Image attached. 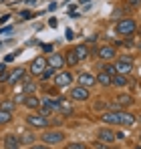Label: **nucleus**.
I'll return each mask as SVG.
<instances>
[{
	"instance_id": "nucleus-7",
	"label": "nucleus",
	"mask_w": 141,
	"mask_h": 149,
	"mask_svg": "<svg viewBox=\"0 0 141 149\" xmlns=\"http://www.w3.org/2000/svg\"><path fill=\"white\" fill-rule=\"evenodd\" d=\"M73 101H87L89 97H91V93H89V89L87 87H81V85H77L75 89H70V95H69Z\"/></svg>"
},
{
	"instance_id": "nucleus-20",
	"label": "nucleus",
	"mask_w": 141,
	"mask_h": 149,
	"mask_svg": "<svg viewBox=\"0 0 141 149\" xmlns=\"http://www.w3.org/2000/svg\"><path fill=\"white\" fill-rule=\"evenodd\" d=\"M65 61H67V65L69 67H77L81 61H79V56H77V52H75V49H70L67 54H65Z\"/></svg>"
},
{
	"instance_id": "nucleus-9",
	"label": "nucleus",
	"mask_w": 141,
	"mask_h": 149,
	"mask_svg": "<svg viewBox=\"0 0 141 149\" xmlns=\"http://www.w3.org/2000/svg\"><path fill=\"white\" fill-rule=\"evenodd\" d=\"M101 121L107 125H119L121 121V111H105L101 113Z\"/></svg>"
},
{
	"instance_id": "nucleus-16",
	"label": "nucleus",
	"mask_w": 141,
	"mask_h": 149,
	"mask_svg": "<svg viewBox=\"0 0 141 149\" xmlns=\"http://www.w3.org/2000/svg\"><path fill=\"white\" fill-rule=\"evenodd\" d=\"M111 85H113V87H119V89H123V87H127V85H129V79H127V74L117 73V74H113Z\"/></svg>"
},
{
	"instance_id": "nucleus-12",
	"label": "nucleus",
	"mask_w": 141,
	"mask_h": 149,
	"mask_svg": "<svg viewBox=\"0 0 141 149\" xmlns=\"http://www.w3.org/2000/svg\"><path fill=\"white\" fill-rule=\"evenodd\" d=\"M20 145H22V141L18 135H14V133L4 135V149H20Z\"/></svg>"
},
{
	"instance_id": "nucleus-10",
	"label": "nucleus",
	"mask_w": 141,
	"mask_h": 149,
	"mask_svg": "<svg viewBox=\"0 0 141 149\" xmlns=\"http://www.w3.org/2000/svg\"><path fill=\"white\" fill-rule=\"evenodd\" d=\"M24 74H26V71H24L22 67H16V69H12V71L8 73V79H6V83H8V85H16V83L24 81Z\"/></svg>"
},
{
	"instance_id": "nucleus-13",
	"label": "nucleus",
	"mask_w": 141,
	"mask_h": 149,
	"mask_svg": "<svg viewBox=\"0 0 141 149\" xmlns=\"http://www.w3.org/2000/svg\"><path fill=\"white\" fill-rule=\"evenodd\" d=\"M97 54H99L101 61H111V58L117 56V50L113 49V47H109V45H105V47H99L97 49Z\"/></svg>"
},
{
	"instance_id": "nucleus-27",
	"label": "nucleus",
	"mask_w": 141,
	"mask_h": 149,
	"mask_svg": "<svg viewBox=\"0 0 141 149\" xmlns=\"http://www.w3.org/2000/svg\"><path fill=\"white\" fill-rule=\"evenodd\" d=\"M101 71H105L107 74H111V77H113V74H117V69H115V63H113V65H111V63H109V65H103V69H101Z\"/></svg>"
},
{
	"instance_id": "nucleus-38",
	"label": "nucleus",
	"mask_w": 141,
	"mask_h": 149,
	"mask_svg": "<svg viewBox=\"0 0 141 149\" xmlns=\"http://www.w3.org/2000/svg\"><path fill=\"white\" fill-rule=\"evenodd\" d=\"M139 34H141V28H139Z\"/></svg>"
},
{
	"instance_id": "nucleus-23",
	"label": "nucleus",
	"mask_w": 141,
	"mask_h": 149,
	"mask_svg": "<svg viewBox=\"0 0 141 149\" xmlns=\"http://www.w3.org/2000/svg\"><path fill=\"white\" fill-rule=\"evenodd\" d=\"M36 89V83L34 81H22V93L24 95H32Z\"/></svg>"
},
{
	"instance_id": "nucleus-14",
	"label": "nucleus",
	"mask_w": 141,
	"mask_h": 149,
	"mask_svg": "<svg viewBox=\"0 0 141 149\" xmlns=\"http://www.w3.org/2000/svg\"><path fill=\"white\" fill-rule=\"evenodd\" d=\"M77 83L81 85V87H87V89H91L93 85H97V77L91 73H81L77 77Z\"/></svg>"
},
{
	"instance_id": "nucleus-24",
	"label": "nucleus",
	"mask_w": 141,
	"mask_h": 149,
	"mask_svg": "<svg viewBox=\"0 0 141 149\" xmlns=\"http://www.w3.org/2000/svg\"><path fill=\"white\" fill-rule=\"evenodd\" d=\"M0 109L6 111V113H12V111L16 109V103H14V101H2V103H0Z\"/></svg>"
},
{
	"instance_id": "nucleus-4",
	"label": "nucleus",
	"mask_w": 141,
	"mask_h": 149,
	"mask_svg": "<svg viewBox=\"0 0 141 149\" xmlns=\"http://www.w3.org/2000/svg\"><path fill=\"white\" fill-rule=\"evenodd\" d=\"M75 81V77L70 71H61V73L54 74V79H52V83H54V87H59V89H65V87H70V83Z\"/></svg>"
},
{
	"instance_id": "nucleus-17",
	"label": "nucleus",
	"mask_w": 141,
	"mask_h": 149,
	"mask_svg": "<svg viewBox=\"0 0 141 149\" xmlns=\"http://www.w3.org/2000/svg\"><path fill=\"white\" fill-rule=\"evenodd\" d=\"M22 105L26 107V109H38V107H40V99L32 93V95H26V97H24Z\"/></svg>"
},
{
	"instance_id": "nucleus-26",
	"label": "nucleus",
	"mask_w": 141,
	"mask_h": 149,
	"mask_svg": "<svg viewBox=\"0 0 141 149\" xmlns=\"http://www.w3.org/2000/svg\"><path fill=\"white\" fill-rule=\"evenodd\" d=\"M10 121H12V113H6V111L0 109V125H6Z\"/></svg>"
},
{
	"instance_id": "nucleus-3",
	"label": "nucleus",
	"mask_w": 141,
	"mask_h": 149,
	"mask_svg": "<svg viewBox=\"0 0 141 149\" xmlns=\"http://www.w3.org/2000/svg\"><path fill=\"white\" fill-rule=\"evenodd\" d=\"M26 123L30 125L32 129H48V127L52 125L48 121V117L40 115V113H30V115H26Z\"/></svg>"
},
{
	"instance_id": "nucleus-36",
	"label": "nucleus",
	"mask_w": 141,
	"mask_h": 149,
	"mask_svg": "<svg viewBox=\"0 0 141 149\" xmlns=\"http://www.w3.org/2000/svg\"><path fill=\"white\" fill-rule=\"evenodd\" d=\"M81 2H89V0H81Z\"/></svg>"
},
{
	"instance_id": "nucleus-29",
	"label": "nucleus",
	"mask_w": 141,
	"mask_h": 149,
	"mask_svg": "<svg viewBox=\"0 0 141 149\" xmlns=\"http://www.w3.org/2000/svg\"><path fill=\"white\" fill-rule=\"evenodd\" d=\"M36 111H38V113H40V115H45V117H48V115H50V113H52V111H50V109H48V107H45V105H40V107H38V109H36Z\"/></svg>"
},
{
	"instance_id": "nucleus-37",
	"label": "nucleus",
	"mask_w": 141,
	"mask_h": 149,
	"mask_svg": "<svg viewBox=\"0 0 141 149\" xmlns=\"http://www.w3.org/2000/svg\"><path fill=\"white\" fill-rule=\"evenodd\" d=\"M135 149H141V145H139V147H135Z\"/></svg>"
},
{
	"instance_id": "nucleus-1",
	"label": "nucleus",
	"mask_w": 141,
	"mask_h": 149,
	"mask_svg": "<svg viewBox=\"0 0 141 149\" xmlns=\"http://www.w3.org/2000/svg\"><path fill=\"white\" fill-rule=\"evenodd\" d=\"M65 139H67V135L61 129H47V131L40 133V141L47 143V145H61Z\"/></svg>"
},
{
	"instance_id": "nucleus-31",
	"label": "nucleus",
	"mask_w": 141,
	"mask_h": 149,
	"mask_svg": "<svg viewBox=\"0 0 141 149\" xmlns=\"http://www.w3.org/2000/svg\"><path fill=\"white\" fill-rule=\"evenodd\" d=\"M24 97H26L24 93H20V95H16V97H14V103H16V105H20V103H24Z\"/></svg>"
},
{
	"instance_id": "nucleus-6",
	"label": "nucleus",
	"mask_w": 141,
	"mask_h": 149,
	"mask_svg": "<svg viewBox=\"0 0 141 149\" xmlns=\"http://www.w3.org/2000/svg\"><path fill=\"white\" fill-rule=\"evenodd\" d=\"M47 67H48V61H47V58H45V56H36V58L30 63L28 71H30L32 74H36V77H38V74H40L43 71H45V69H47Z\"/></svg>"
},
{
	"instance_id": "nucleus-34",
	"label": "nucleus",
	"mask_w": 141,
	"mask_h": 149,
	"mask_svg": "<svg viewBox=\"0 0 141 149\" xmlns=\"http://www.w3.org/2000/svg\"><path fill=\"white\" fill-rule=\"evenodd\" d=\"M43 50H45V52H52L54 49H52V45H45V49H43Z\"/></svg>"
},
{
	"instance_id": "nucleus-39",
	"label": "nucleus",
	"mask_w": 141,
	"mask_h": 149,
	"mask_svg": "<svg viewBox=\"0 0 141 149\" xmlns=\"http://www.w3.org/2000/svg\"><path fill=\"white\" fill-rule=\"evenodd\" d=\"M87 149H91V147H87Z\"/></svg>"
},
{
	"instance_id": "nucleus-21",
	"label": "nucleus",
	"mask_w": 141,
	"mask_h": 149,
	"mask_svg": "<svg viewBox=\"0 0 141 149\" xmlns=\"http://www.w3.org/2000/svg\"><path fill=\"white\" fill-rule=\"evenodd\" d=\"M75 52H77V56H79V61H85V58H87V56L91 54V50L87 49L85 45H77V47H75Z\"/></svg>"
},
{
	"instance_id": "nucleus-19",
	"label": "nucleus",
	"mask_w": 141,
	"mask_h": 149,
	"mask_svg": "<svg viewBox=\"0 0 141 149\" xmlns=\"http://www.w3.org/2000/svg\"><path fill=\"white\" fill-rule=\"evenodd\" d=\"M111 74H107L105 71H101V73L97 74V85H101V87H111Z\"/></svg>"
},
{
	"instance_id": "nucleus-30",
	"label": "nucleus",
	"mask_w": 141,
	"mask_h": 149,
	"mask_svg": "<svg viewBox=\"0 0 141 149\" xmlns=\"http://www.w3.org/2000/svg\"><path fill=\"white\" fill-rule=\"evenodd\" d=\"M28 149H52L50 145H47V143H43V145H38V143H32Z\"/></svg>"
},
{
	"instance_id": "nucleus-8",
	"label": "nucleus",
	"mask_w": 141,
	"mask_h": 149,
	"mask_svg": "<svg viewBox=\"0 0 141 149\" xmlns=\"http://www.w3.org/2000/svg\"><path fill=\"white\" fill-rule=\"evenodd\" d=\"M117 137H115V133L111 131V129H107V127H101V129H97V141H101V143H113Z\"/></svg>"
},
{
	"instance_id": "nucleus-28",
	"label": "nucleus",
	"mask_w": 141,
	"mask_h": 149,
	"mask_svg": "<svg viewBox=\"0 0 141 149\" xmlns=\"http://www.w3.org/2000/svg\"><path fill=\"white\" fill-rule=\"evenodd\" d=\"M65 149H87V145L81 143V141H73V143H69V145H65Z\"/></svg>"
},
{
	"instance_id": "nucleus-2",
	"label": "nucleus",
	"mask_w": 141,
	"mask_h": 149,
	"mask_svg": "<svg viewBox=\"0 0 141 149\" xmlns=\"http://www.w3.org/2000/svg\"><path fill=\"white\" fill-rule=\"evenodd\" d=\"M135 30H137V22L133 18H123V20H119L117 24H115L117 36H133Z\"/></svg>"
},
{
	"instance_id": "nucleus-25",
	"label": "nucleus",
	"mask_w": 141,
	"mask_h": 149,
	"mask_svg": "<svg viewBox=\"0 0 141 149\" xmlns=\"http://www.w3.org/2000/svg\"><path fill=\"white\" fill-rule=\"evenodd\" d=\"M117 103L123 105V107H129V105H133V97H131V95H119Z\"/></svg>"
},
{
	"instance_id": "nucleus-32",
	"label": "nucleus",
	"mask_w": 141,
	"mask_h": 149,
	"mask_svg": "<svg viewBox=\"0 0 141 149\" xmlns=\"http://www.w3.org/2000/svg\"><path fill=\"white\" fill-rule=\"evenodd\" d=\"M93 145H95V149H109V147H107V143H101V141H95Z\"/></svg>"
},
{
	"instance_id": "nucleus-18",
	"label": "nucleus",
	"mask_w": 141,
	"mask_h": 149,
	"mask_svg": "<svg viewBox=\"0 0 141 149\" xmlns=\"http://www.w3.org/2000/svg\"><path fill=\"white\" fill-rule=\"evenodd\" d=\"M119 125H123V127H131V125H135V115L133 113H125V111H121V121Z\"/></svg>"
},
{
	"instance_id": "nucleus-5",
	"label": "nucleus",
	"mask_w": 141,
	"mask_h": 149,
	"mask_svg": "<svg viewBox=\"0 0 141 149\" xmlns=\"http://www.w3.org/2000/svg\"><path fill=\"white\" fill-rule=\"evenodd\" d=\"M115 69H117V73H131L133 71V58L131 56H119L117 61H115Z\"/></svg>"
},
{
	"instance_id": "nucleus-22",
	"label": "nucleus",
	"mask_w": 141,
	"mask_h": 149,
	"mask_svg": "<svg viewBox=\"0 0 141 149\" xmlns=\"http://www.w3.org/2000/svg\"><path fill=\"white\" fill-rule=\"evenodd\" d=\"M57 73H59V71H57L54 67H47L38 77H40V81H48V79H54V74H57Z\"/></svg>"
},
{
	"instance_id": "nucleus-15",
	"label": "nucleus",
	"mask_w": 141,
	"mask_h": 149,
	"mask_svg": "<svg viewBox=\"0 0 141 149\" xmlns=\"http://www.w3.org/2000/svg\"><path fill=\"white\" fill-rule=\"evenodd\" d=\"M59 113L65 115V117L73 115V103H70L67 97H61V99H59Z\"/></svg>"
},
{
	"instance_id": "nucleus-33",
	"label": "nucleus",
	"mask_w": 141,
	"mask_h": 149,
	"mask_svg": "<svg viewBox=\"0 0 141 149\" xmlns=\"http://www.w3.org/2000/svg\"><path fill=\"white\" fill-rule=\"evenodd\" d=\"M129 2V6H139L141 4V0H127Z\"/></svg>"
},
{
	"instance_id": "nucleus-35",
	"label": "nucleus",
	"mask_w": 141,
	"mask_h": 149,
	"mask_svg": "<svg viewBox=\"0 0 141 149\" xmlns=\"http://www.w3.org/2000/svg\"><path fill=\"white\" fill-rule=\"evenodd\" d=\"M137 49H139V52H141V42H139V47H137Z\"/></svg>"
},
{
	"instance_id": "nucleus-11",
	"label": "nucleus",
	"mask_w": 141,
	"mask_h": 149,
	"mask_svg": "<svg viewBox=\"0 0 141 149\" xmlns=\"http://www.w3.org/2000/svg\"><path fill=\"white\" fill-rule=\"evenodd\" d=\"M47 61H48V67H54L57 71H61V69L67 65V61H65V54H61V52H52V54L48 56Z\"/></svg>"
}]
</instances>
